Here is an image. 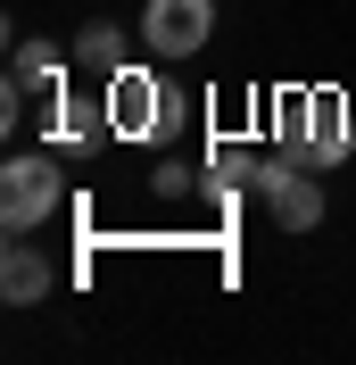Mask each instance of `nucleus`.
Returning a JSON list of instances; mask_svg holds the SVG:
<instances>
[{
    "instance_id": "nucleus-1",
    "label": "nucleus",
    "mask_w": 356,
    "mask_h": 365,
    "mask_svg": "<svg viewBox=\"0 0 356 365\" xmlns=\"http://www.w3.org/2000/svg\"><path fill=\"white\" fill-rule=\"evenodd\" d=\"M282 158L315 166V175L348 158V100H340L332 83H315V91H298V100H290V125H282Z\"/></svg>"
},
{
    "instance_id": "nucleus-2",
    "label": "nucleus",
    "mask_w": 356,
    "mask_h": 365,
    "mask_svg": "<svg viewBox=\"0 0 356 365\" xmlns=\"http://www.w3.org/2000/svg\"><path fill=\"white\" fill-rule=\"evenodd\" d=\"M108 125H116V141H157L182 125V100L150 67H116L108 75Z\"/></svg>"
},
{
    "instance_id": "nucleus-3",
    "label": "nucleus",
    "mask_w": 356,
    "mask_h": 365,
    "mask_svg": "<svg viewBox=\"0 0 356 365\" xmlns=\"http://www.w3.org/2000/svg\"><path fill=\"white\" fill-rule=\"evenodd\" d=\"M248 182L266 191V207H273V225H282V232H315V225H323L315 166H298V158H257V166H248Z\"/></svg>"
},
{
    "instance_id": "nucleus-4",
    "label": "nucleus",
    "mask_w": 356,
    "mask_h": 365,
    "mask_svg": "<svg viewBox=\"0 0 356 365\" xmlns=\"http://www.w3.org/2000/svg\"><path fill=\"white\" fill-rule=\"evenodd\" d=\"M58 166L50 158H9L0 166V216H9V232H33L42 216H58Z\"/></svg>"
},
{
    "instance_id": "nucleus-5",
    "label": "nucleus",
    "mask_w": 356,
    "mask_h": 365,
    "mask_svg": "<svg viewBox=\"0 0 356 365\" xmlns=\"http://www.w3.org/2000/svg\"><path fill=\"white\" fill-rule=\"evenodd\" d=\"M157 58H191V50L216 34V0H150V17H141Z\"/></svg>"
},
{
    "instance_id": "nucleus-6",
    "label": "nucleus",
    "mask_w": 356,
    "mask_h": 365,
    "mask_svg": "<svg viewBox=\"0 0 356 365\" xmlns=\"http://www.w3.org/2000/svg\"><path fill=\"white\" fill-rule=\"evenodd\" d=\"M100 133H108V100L83 108V100H58V91H50V141H58V150L83 158V150H100Z\"/></svg>"
},
{
    "instance_id": "nucleus-7",
    "label": "nucleus",
    "mask_w": 356,
    "mask_h": 365,
    "mask_svg": "<svg viewBox=\"0 0 356 365\" xmlns=\"http://www.w3.org/2000/svg\"><path fill=\"white\" fill-rule=\"evenodd\" d=\"M0 299H9V307H33V299H50V257L17 241V250L0 257Z\"/></svg>"
},
{
    "instance_id": "nucleus-8",
    "label": "nucleus",
    "mask_w": 356,
    "mask_h": 365,
    "mask_svg": "<svg viewBox=\"0 0 356 365\" xmlns=\"http://www.w3.org/2000/svg\"><path fill=\"white\" fill-rule=\"evenodd\" d=\"M75 58H83L91 75H116L125 67V34H116V25H83V34H75Z\"/></svg>"
},
{
    "instance_id": "nucleus-9",
    "label": "nucleus",
    "mask_w": 356,
    "mask_h": 365,
    "mask_svg": "<svg viewBox=\"0 0 356 365\" xmlns=\"http://www.w3.org/2000/svg\"><path fill=\"white\" fill-rule=\"evenodd\" d=\"M9 83H17V91L58 83V50H50V42H17V67H9Z\"/></svg>"
},
{
    "instance_id": "nucleus-10",
    "label": "nucleus",
    "mask_w": 356,
    "mask_h": 365,
    "mask_svg": "<svg viewBox=\"0 0 356 365\" xmlns=\"http://www.w3.org/2000/svg\"><path fill=\"white\" fill-rule=\"evenodd\" d=\"M157 191H166V200H191V191H207V182L191 175V166H166V175H157Z\"/></svg>"
}]
</instances>
